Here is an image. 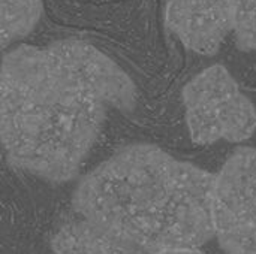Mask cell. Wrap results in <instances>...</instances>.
<instances>
[{
	"instance_id": "6da1fadb",
	"label": "cell",
	"mask_w": 256,
	"mask_h": 254,
	"mask_svg": "<svg viewBox=\"0 0 256 254\" xmlns=\"http://www.w3.org/2000/svg\"><path fill=\"white\" fill-rule=\"evenodd\" d=\"M108 103L69 40L21 45L3 57L2 142L10 163L48 181L72 180L96 142Z\"/></svg>"
},
{
	"instance_id": "7a4b0ae2",
	"label": "cell",
	"mask_w": 256,
	"mask_h": 254,
	"mask_svg": "<svg viewBox=\"0 0 256 254\" xmlns=\"http://www.w3.org/2000/svg\"><path fill=\"white\" fill-rule=\"evenodd\" d=\"M214 178L150 144L118 150L75 189L81 219L104 225L148 254L200 249L216 238Z\"/></svg>"
},
{
	"instance_id": "3957f363",
	"label": "cell",
	"mask_w": 256,
	"mask_h": 254,
	"mask_svg": "<svg viewBox=\"0 0 256 254\" xmlns=\"http://www.w3.org/2000/svg\"><path fill=\"white\" fill-rule=\"evenodd\" d=\"M183 103L195 144L210 145L220 139L243 142L256 132L255 105L220 64L204 69L184 85Z\"/></svg>"
},
{
	"instance_id": "277c9868",
	"label": "cell",
	"mask_w": 256,
	"mask_h": 254,
	"mask_svg": "<svg viewBox=\"0 0 256 254\" xmlns=\"http://www.w3.org/2000/svg\"><path fill=\"white\" fill-rule=\"evenodd\" d=\"M213 220L225 254H256L255 148H238L216 174Z\"/></svg>"
},
{
	"instance_id": "5b68a950",
	"label": "cell",
	"mask_w": 256,
	"mask_h": 254,
	"mask_svg": "<svg viewBox=\"0 0 256 254\" xmlns=\"http://www.w3.org/2000/svg\"><path fill=\"white\" fill-rule=\"evenodd\" d=\"M166 25L194 52L213 55L232 30L230 0H170Z\"/></svg>"
},
{
	"instance_id": "8992f818",
	"label": "cell",
	"mask_w": 256,
	"mask_h": 254,
	"mask_svg": "<svg viewBox=\"0 0 256 254\" xmlns=\"http://www.w3.org/2000/svg\"><path fill=\"white\" fill-rule=\"evenodd\" d=\"M51 247L54 254H148L118 232L86 219L62 226Z\"/></svg>"
},
{
	"instance_id": "52a82bcc",
	"label": "cell",
	"mask_w": 256,
	"mask_h": 254,
	"mask_svg": "<svg viewBox=\"0 0 256 254\" xmlns=\"http://www.w3.org/2000/svg\"><path fill=\"white\" fill-rule=\"evenodd\" d=\"M42 13V0H0L2 46L33 30Z\"/></svg>"
},
{
	"instance_id": "ba28073f",
	"label": "cell",
	"mask_w": 256,
	"mask_h": 254,
	"mask_svg": "<svg viewBox=\"0 0 256 254\" xmlns=\"http://www.w3.org/2000/svg\"><path fill=\"white\" fill-rule=\"evenodd\" d=\"M230 4L238 45L256 51V0H230Z\"/></svg>"
},
{
	"instance_id": "9c48e42d",
	"label": "cell",
	"mask_w": 256,
	"mask_h": 254,
	"mask_svg": "<svg viewBox=\"0 0 256 254\" xmlns=\"http://www.w3.org/2000/svg\"><path fill=\"white\" fill-rule=\"evenodd\" d=\"M154 254H207L195 247H183V249H171V250H162Z\"/></svg>"
}]
</instances>
